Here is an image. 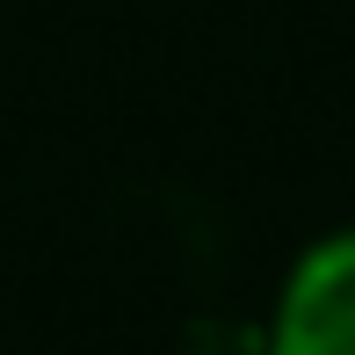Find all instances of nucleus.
<instances>
[{
	"label": "nucleus",
	"mask_w": 355,
	"mask_h": 355,
	"mask_svg": "<svg viewBox=\"0 0 355 355\" xmlns=\"http://www.w3.org/2000/svg\"><path fill=\"white\" fill-rule=\"evenodd\" d=\"M268 355H355V225L290 261L268 312Z\"/></svg>",
	"instance_id": "nucleus-1"
}]
</instances>
